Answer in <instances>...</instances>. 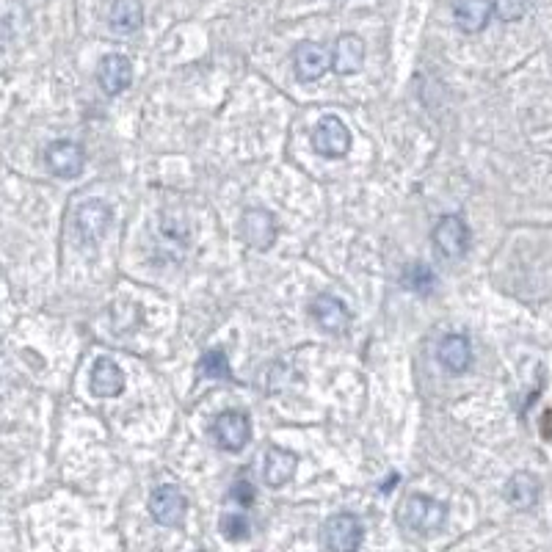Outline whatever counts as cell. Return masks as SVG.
<instances>
[{
	"label": "cell",
	"instance_id": "9c48e42d",
	"mask_svg": "<svg viewBox=\"0 0 552 552\" xmlns=\"http://www.w3.org/2000/svg\"><path fill=\"white\" fill-rule=\"evenodd\" d=\"M45 163L47 169L61 180H75V177H81L83 166H86V152H83L81 144L61 138V141H53L47 147Z\"/></svg>",
	"mask_w": 552,
	"mask_h": 552
},
{
	"label": "cell",
	"instance_id": "cb8c5ba5",
	"mask_svg": "<svg viewBox=\"0 0 552 552\" xmlns=\"http://www.w3.org/2000/svg\"><path fill=\"white\" fill-rule=\"evenodd\" d=\"M232 497L241 503L243 508H249L254 503V489L249 481H238L235 486H232Z\"/></svg>",
	"mask_w": 552,
	"mask_h": 552
},
{
	"label": "cell",
	"instance_id": "52a82bcc",
	"mask_svg": "<svg viewBox=\"0 0 552 552\" xmlns=\"http://www.w3.org/2000/svg\"><path fill=\"white\" fill-rule=\"evenodd\" d=\"M365 528L354 514H334L323 525V544L329 552H359Z\"/></svg>",
	"mask_w": 552,
	"mask_h": 552
},
{
	"label": "cell",
	"instance_id": "e0dca14e",
	"mask_svg": "<svg viewBox=\"0 0 552 552\" xmlns=\"http://www.w3.org/2000/svg\"><path fill=\"white\" fill-rule=\"evenodd\" d=\"M539 497L541 483L536 475H530V472H517V475L508 478L506 500L511 508H517V511H530V508L539 503Z\"/></svg>",
	"mask_w": 552,
	"mask_h": 552
},
{
	"label": "cell",
	"instance_id": "277c9868",
	"mask_svg": "<svg viewBox=\"0 0 552 552\" xmlns=\"http://www.w3.org/2000/svg\"><path fill=\"white\" fill-rule=\"evenodd\" d=\"M111 221H114V210L103 199H83L81 207L75 210V232L81 243H97L105 238Z\"/></svg>",
	"mask_w": 552,
	"mask_h": 552
},
{
	"label": "cell",
	"instance_id": "5bb4252c",
	"mask_svg": "<svg viewBox=\"0 0 552 552\" xmlns=\"http://www.w3.org/2000/svg\"><path fill=\"white\" fill-rule=\"evenodd\" d=\"M89 387L97 398H119L125 392V373L111 357H100L94 362Z\"/></svg>",
	"mask_w": 552,
	"mask_h": 552
},
{
	"label": "cell",
	"instance_id": "44dd1931",
	"mask_svg": "<svg viewBox=\"0 0 552 552\" xmlns=\"http://www.w3.org/2000/svg\"><path fill=\"white\" fill-rule=\"evenodd\" d=\"M199 376H207V379H224L232 381V370H230V359L221 348H213L207 351L205 357L199 359Z\"/></svg>",
	"mask_w": 552,
	"mask_h": 552
},
{
	"label": "cell",
	"instance_id": "8fae6325",
	"mask_svg": "<svg viewBox=\"0 0 552 552\" xmlns=\"http://www.w3.org/2000/svg\"><path fill=\"white\" fill-rule=\"evenodd\" d=\"M365 67V42L357 34H343L334 42L332 72L340 78L357 75Z\"/></svg>",
	"mask_w": 552,
	"mask_h": 552
},
{
	"label": "cell",
	"instance_id": "ba28073f",
	"mask_svg": "<svg viewBox=\"0 0 552 552\" xmlns=\"http://www.w3.org/2000/svg\"><path fill=\"white\" fill-rule=\"evenodd\" d=\"M431 238H434V246L442 252V257H450V260H461L470 252V227L464 224L461 216H442L431 232Z\"/></svg>",
	"mask_w": 552,
	"mask_h": 552
},
{
	"label": "cell",
	"instance_id": "ffe728a7",
	"mask_svg": "<svg viewBox=\"0 0 552 552\" xmlns=\"http://www.w3.org/2000/svg\"><path fill=\"white\" fill-rule=\"evenodd\" d=\"M434 285H437V276H434V271H431L428 265L423 263L406 265V271H403V288L414 290V293H420V296H426V293L434 290Z\"/></svg>",
	"mask_w": 552,
	"mask_h": 552
},
{
	"label": "cell",
	"instance_id": "4fadbf2b",
	"mask_svg": "<svg viewBox=\"0 0 552 552\" xmlns=\"http://www.w3.org/2000/svg\"><path fill=\"white\" fill-rule=\"evenodd\" d=\"M310 318L318 323V329L326 334H343L351 321V312L345 310V304L334 296H318L310 304Z\"/></svg>",
	"mask_w": 552,
	"mask_h": 552
},
{
	"label": "cell",
	"instance_id": "7402d4cb",
	"mask_svg": "<svg viewBox=\"0 0 552 552\" xmlns=\"http://www.w3.org/2000/svg\"><path fill=\"white\" fill-rule=\"evenodd\" d=\"M492 12L503 23H517L528 12V0H492Z\"/></svg>",
	"mask_w": 552,
	"mask_h": 552
},
{
	"label": "cell",
	"instance_id": "30bf717a",
	"mask_svg": "<svg viewBox=\"0 0 552 552\" xmlns=\"http://www.w3.org/2000/svg\"><path fill=\"white\" fill-rule=\"evenodd\" d=\"M293 69H296V78L304 83H312L323 78L329 69H332V53L329 47H323L321 42H301L293 53Z\"/></svg>",
	"mask_w": 552,
	"mask_h": 552
},
{
	"label": "cell",
	"instance_id": "3957f363",
	"mask_svg": "<svg viewBox=\"0 0 552 552\" xmlns=\"http://www.w3.org/2000/svg\"><path fill=\"white\" fill-rule=\"evenodd\" d=\"M150 514L163 528H180L188 514V500L174 483H163L152 489Z\"/></svg>",
	"mask_w": 552,
	"mask_h": 552
},
{
	"label": "cell",
	"instance_id": "5b68a950",
	"mask_svg": "<svg viewBox=\"0 0 552 552\" xmlns=\"http://www.w3.org/2000/svg\"><path fill=\"white\" fill-rule=\"evenodd\" d=\"M213 439L221 450L227 453H238L249 445L252 439V420L246 412H221L216 420H213Z\"/></svg>",
	"mask_w": 552,
	"mask_h": 552
},
{
	"label": "cell",
	"instance_id": "ac0fdd59",
	"mask_svg": "<svg viewBox=\"0 0 552 552\" xmlns=\"http://www.w3.org/2000/svg\"><path fill=\"white\" fill-rule=\"evenodd\" d=\"M296 470H299V456H296V453H290V450H282V448L268 450V456H265V467H263V478L271 489L285 486V483L296 475Z\"/></svg>",
	"mask_w": 552,
	"mask_h": 552
},
{
	"label": "cell",
	"instance_id": "2e32d148",
	"mask_svg": "<svg viewBox=\"0 0 552 552\" xmlns=\"http://www.w3.org/2000/svg\"><path fill=\"white\" fill-rule=\"evenodd\" d=\"M437 359L448 373H464L472 365V345L464 334H448L437 348Z\"/></svg>",
	"mask_w": 552,
	"mask_h": 552
},
{
	"label": "cell",
	"instance_id": "603a6c76",
	"mask_svg": "<svg viewBox=\"0 0 552 552\" xmlns=\"http://www.w3.org/2000/svg\"><path fill=\"white\" fill-rule=\"evenodd\" d=\"M249 530H252L249 528V519L243 517V514H224V517H221V533H224V539H249Z\"/></svg>",
	"mask_w": 552,
	"mask_h": 552
},
{
	"label": "cell",
	"instance_id": "9a60e30c",
	"mask_svg": "<svg viewBox=\"0 0 552 552\" xmlns=\"http://www.w3.org/2000/svg\"><path fill=\"white\" fill-rule=\"evenodd\" d=\"M492 14V0H453V20L464 34H481Z\"/></svg>",
	"mask_w": 552,
	"mask_h": 552
},
{
	"label": "cell",
	"instance_id": "8992f818",
	"mask_svg": "<svg viewBox=\"0 0 552 552\" xmlns=\"http://www.w3.org/2000/svg\"><path fill=\"white\" fill-rule=\"evenodd\" d=\"M238 232H241V238L252 249L268 252L274 246L276 235H279V227H276V219L271 210H265V207H249L241 216Z\"/></svg>",
	"mask_w": 552,
	"mask_h": 552
},
{
	"label": "cell",
	"instance_id": "d6986e66",
	"mask_svg": "<svg viewBox=\"0 0 552 552\" xmlns=\"http://www.w3.org/2000/svg\"><path fill=\"white\" fill-rule=\"evenodd\" d=\"M108 25L119 36L136 34L144 25V6L141 0H114L111 12H108Z\"/></svg>",
	"mask_w": 552,
	"mask_h": 552
},
{
	"label": "cell",
	"instance_id": "7c38bea8",
	"mask_svg": "<svg viewBox=\"0 0 552 552\" xmlns=\"http://www.w3.org/2000/svg\"><path fill=\"white\" fill-rule=\"evenodd\" d=\"M97 83H100V89L105 94H122L133 83V64H130V58L122 56V53H111V56H105L100 61V67H97Z\"/></svg>",
	"mask_w": 552,
	"mask_h": 552
},
{
	"label": "cell",
	"instance_id": "6da1fadb",
	"mask_svg": "<svg viewBox=\"0 0 552 552\" xmlns=\"http://www.w3.org/2000/svg\"><path fill=\"white\" fill-rule=\"evenodd\" d=\"M398 522L403 528L414 530V533H423V536H431V533H439L448 522V506L442 500H434V497L426 495H412L406 497L398 508Z\"/></svg>",
	"mask_w": 552,
	"mask_h": 552
},
{
	"label": "cell",
	"instance_id": "7a4b0ae2",
	"mask_svg": "<svg viewBox=\"0 0 552 552\" xmlns=\"http://www.w3.org/2000/svg\"><path fill=\"white\" fill-rule=\"evenodd\" d=\"M312 150L323 158H345L351 152V130L340 116L326 114L312 130Z\"/></svg>",
	"mask_w": 552,
	"mask_h": 552
}]
</instances>
